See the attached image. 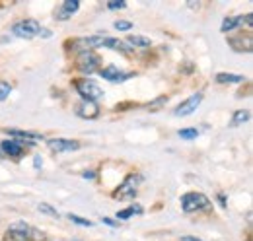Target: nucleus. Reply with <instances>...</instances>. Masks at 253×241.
I'll use <instances>...</instances> for the list:
<instances>
[{
    "instance_id": "obj_12",
    "label": "nucleus",
    "mask_w": 253,
    "mask_h": 241,
    "mask_svg": "<svg viewBox=\"0 0 253 241\" xmlns=\"http://www.w3.org/2000/svg\"><path fill=\"white\" fill-rule=\"evenodd\" d=\"M78 8H80V2L78 0H64L63 6L57 12V16H59V20H68L72 14L78 12Z\"/></svg>"
},
{
    "instance_id": "obj_15",
    "label": "nucleus",
    "mask_w": 253,
    "mask_h": 241,
    "mask_svg": "<svg viewBox=\"0 0 253 241\" xmlns=\"http://www.w3.org/2000/svg\"><path fill=\"white\" fill-rule=\"evenodd\" d=\"M240 24H244V16H230V18H226L222 22L220 30L222 33H226V31H232L234 28H238Z\"/></svg>"
},
{
    "instance_id": "obj_25",
    "label": "nucleus",
    "mask_w": 253,
    "mask_h": 241,
    "mask_svg": "<svg viewBox=\"0 0 253 241\" xmlns=\"http://www.w3.org/2000/svg\"><path fill=\"white\" fill-rule=\"evenodd\" d=\"M130 28H132V24H130V22H125V20H117V22H115V30L128 31Z\"/></svg>"
},
{
    "instance_id": "obj_22",
    "label": "nucleus",
    "mask_w": 253,
    "mask_h": 241,
    "mask_svg": "<svg viewBox=\"0 0 253 241\" xmlns=\"http://www.w3.org/2000/svg\"><path fill=\"white\" fill-rule=\"evenodd\" d=\"M10 91H12V86H10L8 82L0 80V101H2V99H6V97L10 95Z\"/></svg>"
},
{
    "instance_id": "obj_18",
    "label": "nucleus",
    "mask_w": 253,
    "mask_h": 241,
    "mask_svg": "<svg viewBox=\"0 0 253 241\" xmlns=\"http://www.w3.org/2000/svg\"><path fill=\"white\" fill-rule=\"evenodd\" d=\"M132 214H142V206L132 204V206H128V208H125V210H119L117 212V220H128Z\"/></svg>"
},
{
    "instance_id": "obj_17",
    "label": "nucleus",
    "mask_w": 253,
    "mask_h": 241,
    "mask_svg": "<svg viewBox=\"0 0 253 241\" xmlns=\"http://www.w3.org/2000/svg\"><path fill=\"white\" fill-rule=\"evenodd\" d=\"M126 41H128V45L142 47V49H144V47H150V43H152L148 37H142V35H128V39H126Z\"/></svg>"
},
{
    "instance_id": "obj_21",
    "label": "nucleus",
    "mask_w": 253,
    "mask_h": 241,
    "mask_svg": "<svg viewBox=\"0 0 253 241\" xmlns=\"http://www.w3.org/2000/svg\"><path fill=\"white\" fill-rule=\"evenodd\" d=\"M179 136L185 138V140H193V138L199 136V130H197V128H181V130H179Z\"/></svg>"
},
{
    "instance_id": "obj_5",
    "label": "nucleus",
    "mask_w": 253,
    "mask_h": 241,
    "mask_svg": "<svg viewBox=\"0 0 253 241\" xmlns=\"http://www.w3.org/2000/svg\"><path fill=\"white\" fill-rule=\"evenodd\" d=\"M140 181H142V177H140L138 173H130V175L123 181V185L113 193V197L119 199V201L132 199V197L136 195V191H138V183H140Z\"/></svg>"
},
{
    "instance_id": "obj_26",
    "label": "nucleus",
    "mask_w": 253,
    "mask_h": 241,
    "mask_svg": "<svg viewBox=\"0 0 253 241\" xmlns=\"http://www.w3.org/2000/svg\"><path fill=\"white\" fill-rule=\"evenodd\" d=\"M103 222H105L107 226H117V222H113L111 218H103Z\"/></svg>"
},
{
    "instance_id": "obj_11",
    "label": "nucleus",
    "mask_w": 253,
    "mask_h": 241,
    "mask_svg": "<svg viewBox=\"0 0 253 241\" xmlns=\"http://www.w3.org/2000/svg\"><path fill=\"white\" fill-rule=\"evenodd\" d=\"M76 115L82 117V119H95L99 115V107L95 103H92V101H82L76 107Z\"/></svg>"
},
{
    "instance_id": "obj_28",
    "label": "nucleus",
    "mask_w": 253,
    "mask_h": 241,
    "mask_svg": "<svg viewBox=\"0 0 253 241\" xmlns=\"http://www.w3.org/2000/svg\"><path fill=\"white\" fill-rule=\"evenodd\" d=\"M183 241H199V240H195V238H183Z\"/></svg>"
},
{
    "instance_id": "obj_8",
    "label": "nucleus",
    "mask_w": 253,
    "mask_h": 241,
    "mask_svg": "<svg viewBox=\"0 0 253 241\" xmlns=\"http://www.w3.org/2000/svg\"><path fill=\"white\" fill-rule=\"evenodd\" d=\"M99 74L103 80H109V82H125L126 78L132 76V72H123L115 64H107L105 68H99Z\"/></svg>"
},
{
    "instance_id": "obj_27",
    "label": "nucleus",
    "mask_w": 253,
    "mask_h": 241,
    "mask_svg": "<svg viewBox=\"0 0 253 241\" xmlns=\"http://www.w3.org/2000/svg\"><path fill=\"white\" fill-rule=\"evenodd\" d=\"M84 177H86V179H92V177H94V171H86Z\"/></svg>"
},
{
    "instance_id": "obj_16",
    "label": "nucleus",
    "mask_w": 253,
    "mask_h": 241,
    "mask_svg": "<svg viewBox=\"0 0 253 241\" xmlns=\"http://www.w3.org/2000/svg\"><path fill=\"white\" fill-rule=\"evenodd\" d=\"M250 117H252V113H250L248 109H238V111H234V117L230 120V124H232V126H240V124L248 122Z\"/></svg>"
},
{
    "instance_id": "obj_3",
    "label": "nucleus",
    "mask_w": 253,
    "mask_h": 241,
    "mask_svg": "<svg viewBox=\"0 0 253 241\" xmlns=\"http://www.w3.org/2000/svg\"><path fill=\"white\" fill-rule=\"evenodd\" d=\"M74 88H76V91L84 97V101H92V103H95L97 99H101V97H103V90H101L95 82L86 80V78L76 80V82H74Z\"/></svg>"
},
{
    "instance_id": "obj_10",
    "label": "nucleus",
    "mask_w": 253,
    "mask_h": 241,
    "mask_svg": "<svg viewBox=\"0 0 253 241\" xmlns=\"http://www.w3.org/2000/svg\"><path fill=\"white\" fill-rule=\"evenodd\" d=\"M24 140H2V152L10 158H20L24 154Z\"/></svg>"
},
{
    "instance_id": "obj_24",
    "label": "nucleus",
    "mask_w": 253,
    "mask_h": 241,
    "mask_svg": "<svg viewBox=\"0 0 253 241\" xmlns=\"http://www.w3.org/2000/svg\"><path fill=\"white\" fill-rule=\"evenodd\" d=\"M107 8L109 10H123V8H126V2L125 0H111V2H107Z\"/></svg>"
},
{
    "instance_id": "obj_6",
    "label": "nucleus",
    "mask_w": 253,
    "mask_h": 241,
    "mask_svg": "<svg viewBox=\"0 0 253 241\" xmlns=\"http://www.w3.org/2000/svg\"><path fill=\"white\" fill-rule=\"evenodd\" d=\"M101 64V59L95 55L94 51H82V55L78 57V70L84 74H92L95 70H99L97 66Z\"/></svg>"
},
{
    "instance_id": "obj_2",
    "label": "nucleus",
    "mask_w": 253,
    "mask_h": 241,
    "mask_svg": "<svg viewBox=\"0 0 253 241\" xmlns=\"http://www.w3.org/2000/svg\"><path fill=\"white\" fill-rule=\"evenodd\" d=\"M211 206V201L209 197H205L203 193H197V191H191V193H185L181 197V208L183 212H199V210H207Z\"/></svg>"
},
{
    "instance_id": "obj_23",
    "label": "nucleus",
    "mask_w": 253,
    "mask_h": 241,
    "mask_svg": "<svg viewBox=\"0 0 253 241\" xmlns=\"http://www.w3.org/2000/svg\"><path fill=\"white\" fill-rule=\"evenodd\" d=\"M166 103H168V97H166V95H162V97H158L156 101H152V103L148 105V109H150V111H158L160 107H162V105H166Z\"/></svg>"
},
{
    "instance_id": "obj_13",
    "label": "nucleus",
    "mask_w": 253,
    "mask_h": 241,
    "mask_svg": "<svg viewBox=\"0 0 253 241\" xmlns=\"http://www.w3.org/2000/svg\"><path fill=\"white\" fill-rule=\"evenodd\" d=\"M6 134L18 136V138H30V140H43V134L32 132V130H18V128H6Z\"/></svg>"
},
{
    "instance_id": "obj_14",
    "label": "nucleus",
    "mask_w": 253,
    "mask_h": 241,
    "mask_svg": "<svg viewBox=\"0 0 253 241\" xmlns=\"http://www.w3.org/2000/svg\"><path fill=\"white\" fill-rule=\"evenodd\" d=\"M246 78L240 74H228V72H218L216 74V82L218 84H242Z\"/></svg>"
},
{
    "instance_id": "obj_19",
    "label": "nucleus",
    "mask_w": 253,
    "mask_h": 241,
    "mask_svg": "<svg viewBox=\"0 0 253 241\" xmlns=\"http://www.w3.org/2000/svg\"><path fill=\"white\" fill-rule=\"evenodd\" d=\"M37 210L41 212V214H49V216H55V218H59V212L55 210L51 204H47V202H41V204H37Z\"/></svg>"
},
{
    "instance_id": "obj_7",
    "label": "nucleus",
    "mask_w": 253,
    "mask_h": 241,
    "mask_svg": "<svg viewBox=\"0 0 253 241\" xmlns=\"http://www.w3.org/2000/svg\"><path fill=\"white\" fill-rule=\"evenodd\" d=\"M201 101H203V93L197 91V93L189 95L185 101H181V103L175 107L173 115H175V117H187V115H191L193 111H197V107L201 105Z\"/></svg>"
},
{
    "instance_id": "obj_4",
    "label": "nucleus",
    "mask_w": 253,
    "mask_h": 241,
    "mask_svg": "<svg viewBox=\"0 0 253 241\" xmlns=\"http://www.w3.org/2000/svg\"><path fill=\"white\" fill-rule=\"evenodd\" d=\"M41 30H43V26L37 20H22V22L14 24L12 33L22 39H32L35 35H41Z\"/></svg>"
},
{
    "instance_id": "obj_9",
    "label": "nucleus",
    "mask_w": 253,
    "mask_h": 241,
    "mask_svg": "<svg viewBox=\"0 0 253 241\" xmlns=\"http://www.w3.org/2000/svg\"><path fill=\"white\" fill-rule=\"evenodd\" d=\"M49 148L53 152H72V150H78L80 148V142L78 140H68V138H53L47 142Z\"/></svg>"
},
{
    "instance_id": "obj_1",
    "label": "nucleus",
    "mask_w": 253,
    "mask_h": 241,
    "mask_svg": "<svg viewBox=\"0 0 253 241\" xmlns=\"http://www.w3.org/2000/svg\"><path fill=\"white\" fill-rule=\"evenodd\" d=\"M8 238L16 241H45V234L30 224L18 222V224H12L8 228Z\"/></svg>"
},
{
    "instance_id": "obj_20",
    "label": "nucleus",
    "mask_w": 253,
    "mask_h": 241,
    "mask_svg": "<svg viewBox=\"0 0 253 241\" xmlns=\"http://www.w3.org/2000/svg\"><path fill=\"white\" fill-rule=\"evenodd\" d=\"M68 220H72L74 224H78V226H84V228H92V226H94L90 220H86V218H80V216H76V214H68Z\"/></svg>"
}]
</instances>
